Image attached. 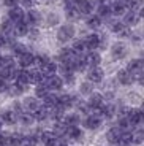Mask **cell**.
Returning <instances> with one entry per match:
<instances>
[{"instance_id":"cell-15","label":"cell","mask_w":144,"mask_h":146,"mask_svg":"<svg viewBox=\"0 0 144 146\" xmlns=\"http://www.w3.org/2000/svg\"><path fill=\"white\" fill-rule=\"evenodd\" d=\"M84 60H86V65L98 67V64H100V56H98L97 52H90V54H87V57L84 59Z\"/></svg>"},{"instance_id":"cell-25","label":"cell","mask_w":144,"mask_h":146,"mask_svg":"<svg viewBox=\"0 0 144 146\" xmlns=\"http://www.w3.org/2000/svg\"><path fill=\"white\" fill-rule=\"evenodd\" d=\"M98 125H100V117L90 116L86 119V127L87 129H98Z\"/></svg>"},{"instance_id":"cell-16","label":"cell","mask_w":144,"mask_h":146,"mask_svg":"<svg viewBox=\"0 0 144 146\" xmlns=\"http://www.w3.org/2000/svg\"><path fill=\"white\" fill-rule=\"evenodd\" d=\"M13 32L16 33V35H25V33L29 32V26H27V24H25V22H16L15 24V27H13Z\"/></svg>"},{"instance_id":"cell-5","label":"cell","mask_w":144,"mask_h":146,"mask_svg":"<svg viewBox=\"0 0 144 146\" xmlns=\"http://www.w3.org/2000/svg\"><path fill=\"white\" fill-rule=\"evenodd\" d=\"M22 19H24V11L21 10V8L18 7H13L10 11V21H13L16 24V22H21Z\"/></svg>"},{"instance_id":"cell-4","label":"cell","mask_w":144,"mask_h":146,"mask_svg":"<svg viewBox=\"0 0 144 146\" xmlns=\"http://www.w3.org/2000/svg\"><path fill=\"white\" fill-rule=\"evenodd\" d=\"M76 10L79 11V15H89L92 11V3L89 0H79L78 5H76Z\"/></svg>"},{"instance_id":"cell-33","label":"cell","mask_w":144,"mask_h":146,"mask_svg":"<svg viewBox=\"0 0 144 146\" xmlns=\"http://www.w3.org/2000/svg\"><path fill=\"white\" fill-rule=\"evenodd\" d=\"M36 145V138L35 137H22V140H21V145L19 146H35Z\"/></svg>"},{"instance_id":"cell-6","label":"cell","mask_w":144,"mask_h":146,"mask_svg":"<svg viewBox=\"0 0 144 146\" xmlns=\"http://www.w3.org/2000/svg\"><path fill=\"white\" fill-rule=\"evenodd\" d=\"M55 64H52V62H44L43 65H41V75L43 76H52V75H55Z\"/></svg>"},{"instance_id":"cell-9","label":"cell","mask_w":144,"mask_h":146,"mask_svg":"<svg viewBox=\"0 0 144 146\" xmlns=\"http://www.w3.org/2000/svg\"><path fill=\"white\" fill-rule=\"evenodd\" d=\"M120 133H122V130H120L119 127L111 129V130L108 132V140H109V143H112V145H119Z\"/></svg>"},{"instance_id":"cell-26","label":"cell","mask_w":144,"mask_h":146,"mask_svg":"<svg viewBox=\"0 0 144 146\" xmlns=\"http://www.w3.org/2000/svg\"><path fill=\"white\" fill-rule=\"evenodd\" d=\"M125 46L124 44H116L114 48H112V56H114L116 59H120V57H124L125 56Z\"/></svg>"},{"instance_id":"cell-39","label":"cell","mask_w":144,"mask_h":146,"mask_svg":"<svg viewBox=\"0 0 144 146\" xmlns=\"http://www.w3.org/2000/svg\"><path fill=\"white\" fill-rule=\"evenodd\" d=\"M13 67V59L11 57H0V68Z\"/></svg>"},{"instance_id":"cell-17","label":"cell","mask_w":144,"mask_h":146,"mask_svg":"<svg viewBox=\"0 0 144 146\" xmlns=\"http://www.w3.org/2000/svg\"><path fill=\"white\" fill-rule=\"evenodd\" d=\"M29 75V83H33V84H40L41 80H43V75L36 70H32V72H27Z\"/></svg>"},{"instance_id":"cell-51","label":"cell","mask_w":144,"mask_h":146,"mask_svg":"<svg viewBox=\"0 0 144 146\" xmlns=\"http://www.w3.org/2000/svg\"><path fill=\"white\" fill-rule=\"evenodd\" d=\"M3 44H5V38L0 35V46H3Z\"/></svg>"},{"instance_id":"cell-32","label":"cell","mask_w":144,"mask_h":146,"mask_svg":"<svg viewBox=\"0 0 144 146\" xmlns=\"http://www.w3.org/2000/svg\"><path fill=\"white\" fill-rule=\"evenodd\" d=\"M87 48H86V44H84V40L83 41H76L75 43V46H73V52H75V54H83L84 51H86Z\"/></svg>"},{"instance_id":"cell-19","label":"cell","mask_w":144,"mask_h":146,"mask_svg":"<svg viewBox=\"0 0 144 146\" xmlns=\"http://www.w3.org/2000/svg\"><path fill=\"white\" fill-rule=\"evenodd\" d=\"M112 30L116 33H119V35H128V29L122 22H112Z\"/></svg>"},{"instance_id":"cell-7","label":"cell","mask_w":144,"mask_h":146,"mask_svg":"<svg viewBox=\"0 0 144 146\" xmlns=\"http://www.w3.org/2000/svg\"><path fill=\"white\" fill-rule=\"evenodd\" d=\"M128 121L131 125H138L141 124V121H143V113H141L139 110H131L128 114Z\"/></svg>"},{"instance_id":"cell-35","label":"cell","mask_w":144,"mask_h":146,"mask_svg":"<svg viewBox=\"0 0 144 146\" xmlns=\"http://www.w3.org/2000/svg\"><path fill=\"white\" fill-rule=\"evenodd\" d=\"M109 15H111V8H109L108 5H101L100 10H98V16H100V18H108Z\"/></svg>"},{"instance_id":"cell-52","label":"cell","mask_w":144,"mask_h":146,"mask_svg":"<svg viewBox=\"0 0 144 146\" xmlns=\"http://www.w3.org/2000/svg\"><path fill=\"white\" fill-rule=\"evenodd\" d=\"M0 129H2V119H0Z\"/></svg>"},{"instance_id":"cell-22","label":"cell","mask_w":144,"mask_h":146,"mask_svg":"<svg viewBox=\"0 0 144 146\" xmlns=\"http://www.w3.org/2000/svg\"><path fill=\"white\" fill-rule=\"evenodd\" d=\"M138 19H139V16H138L136 11H130L128 15L125 16V26H133V24H136Z\"/></svg>"},{"instance_id":"cell-2","label":"cell","mask_w":144,"mask_h":146,"mask_svg":"<svg viewBox=\"0 0 144 146\" xmlns=\"http://www.w3.org/2000/svg\"><path fill=\"white\" fill-rule=\"evenodd\" d=\"M128 72L133 76H141V73H143V62L141 60H131L128 64Z\"/></svg>"},{"instance_id":"cell-18","label":"cell","mask_w":144,"mask_h":146,"mask_svg":"<svg viewBox=\"0 0 144 146\" xmlns=\"http://www.w3.org/2000/svg\"><path fill=\"white\" fill-rule=\"evenodd\" d=\"M0 117H2L5 122H8V124H15L16 121H18V116H16V113H13V111H3V113L0 114Z\"/></svg>"},{"instance_id":"cell-31","label":"cell","mask_w":144,"mask_h":146,"mask_svg":"<svg viewBox=\"0 0 144 146\" xmlns=\"http://www.w3.org/2000/svg\"><path fill=\"white\" fill-rule=\"evenodd\" d=\"M21 140H22L21 133H15V135L8 137V146H19L21 145Z\"/></svg>"},{"instance_id":"cell-1","label":"cell","mask_w":144,"mask_h":146,"mask_svg":"<svg viewBox=\"0 0 144 146\" xmlns=\"http://www.w3.org/2000/svg\"><path fill=\"white\" fill-rule=\"evenodd\" d=\"M73 35H75V29H73V26H70V24H67V26H62L60 29H59V40L60 41H68L73 38Z\"/></svg>"},{"instance_id":"cell-34","label":"cell","mask_w":144,"mask_h":146,"mask_svg":"<svg viewBox=\"0 0 144 146\" xmlns=\"http://www.w3.org/2000/svg\"><path fill=\"white\" fill-rule=\"evenodd\" d=\"M119 143H122V145H130V143H131V133H130V132H122V133H120Z\"/></svg>"},{"instance_id":"cell-49","label":"cell","mask_w":144,"mask_h":146,"mask_svg":"<svg viewBox=\"0 0 144 146\" xmlns=\"http://www.w3.org/2000/svg\"><path fill=\"white\" fill-rule=\"evenodd\" d=\"M21 2H22V5H24V7H29V8L35 3V0H21Z\"/></svg>"},{"instance_id":"cell-14","label":"cell","mask_w":144,"mask_h":146,"mask_svg":"<svg viewBox=\"0 0 144 146\" xmlns=\"http://www.w3.org/2000/svg\"><path fill=\"white\" fill-rule=\"evenodd\" d=\"M125 0H116L114 5L111 7V13L114 15H122L124 11H125Z\"/></svg>"},{"instance_id":"cell-50","label":"cell","mask_w":144,"mask_h":146,"mask_svg":"<svg viewBox=\"0 0 144 146\" xmlns=\"http://www.w3.org/2000/svg\"><path fill=\"white\" fill-rule=\"evenodd\" d=\"M81 92H83V94H89V92H90V84H83Z\"/></svg>"},{"instance_id":"cell-53","label":"cell","mask_w":144,"mask_h":146,"mask_svg":"<svg viewBox=\"0 0 144 146\" xmlns=\"http://www.w3.org/2000/svg\"><path fill=\"white\" fill-rule=\"evenodd\" d=\"M60 146H65V145H60Z\"/></svg>"},{"instance_id":"cell-13","label":"cell","mask_w":144,"mask_h":146,"mask_svg":"<svg viewBox=\"0 0 144 146\" xmlns=\"http://www.w3.org/2000/svg\"><path fill=\"white\" fill-rule=\"evenodd\" d=\"M101 78H103V72L98 67H92V70L89 73V80L92 83H98V81H101Z\"/></svg>"},{"instance_id":"cell-3","label":"cell","mask_w":144,"mask_h":146,"mask_svg":"<svg viewBox=\"0 0 144 146\" xmlns=\"http://www.w3.org/2000/svg\"><path fill=\"white\" fill-rule=\"evenodd\" d=\"M41 141L46 146H55V143H57V135L52 133V132H43V133H41Z\"/></svg>"},{"instance_id":"cell-47","label":"cell","mask_w":144,"mask_h":146,"mask_svg":"<svg viewBox=\"0 0 144 146\" xmlns=\"http://www.w3.org/2000/svg\"><path fill=\"white\" fill-rule=\"evenodd\" d=\"M5 91H8V86H7V83H5V80L0 78V92H5Z\"/></svg>"},{"instance_id":"cell-8","label":"cell","mask_w":144,"mask_h":146,"mask_svg":"<svg viewBox=\"0 0 144 146\" xmlns=\"http://www.w3.org/2000/svg\"><path fill=\"white\" fill-rule=\"evenodd\" d=\"M84 44H86L87 49H95V48L100 44V36H98V35H89V36H86Z\"/></svg>"},{"instance_id":"cell-42","label":"cell","mask_w":144,"mask_h":146,"mask_svg":"<svg viewBox=\"0 0 144 146\" xmlns=\"http://www.w3.org/2000/svg\"><path fill=\"white\" fill-rule=\"evenodd\" d=\"M87 26H89L90 29H98V27H100V18H90L89 21H87Z\"/></svg>"},{"instance_id":"cell-24","label":"cell","mask_w":144,"mask_h":146,"mask_svg":"<svg viewBox=\"0 0 144 146\" xmlns=\"http://www.w3.org/2000/svg\"><path fill=\"white\" fill-rule=\"evenodd\" d=\"M24 106H25V110H27L29 113H33V111L38 108V102H36L35 99H25L24 100Z\"/></svg>"},{"instance_id":"cell-28","label":"cell","mask_w":144,"mask_h":146,"mask_svg":"<svg viewBox=\"0 0 144 146\" xmlns=\"http://www.w3.org/2000/svg\"><path fill=\"white\" fill-rule=\"evenodd\" d=\"M73 100H75V97H71V95H62L60 99H59V105L67 108V106L73 105Z\"/></svg>"},{"instance_id":"cell-43","label":"cell","mask_w":144,"mask_h":146,"mask_svg":"<svg viewBox=\"0 0 144 146\" xmlns=\"http://www.w3.org/2000/svg\"><path fill=\"white\" fill-rule=\"evenodd\" d=\"M48 94V88L46 86H44V84H41L40 83V86H38V88H36V95H38V97H41V99H43L44 95Z\"/></svg>"},{"instance_id":"cell-37","label":"cell","mask_w":144,"mask_h":146,"mask_svg":"<svg viewBox=\"0 0 144 146\" xmlns=\"http://www.w3.org/2000/svg\"><path fill=\"white\" fill-rule=\"evenodd\" d=\"M13 27H15V22L13 21H3V24H2V30L5 33H11L13 32Z\"/></svg>"},{"instance_id":"cell-46","label":"cell","mask_w":144,"mask_h":146,"mask_svg":"<svg viewBox=\"0 0 144 146\" xmlns=\"http://www.w3.org/2000/svg\"><path fill=\"white\" fill-rule=\"evenodd\" d=\"M0 146H8V137L0 133Z\"/></svg>"},{"instance_id":"cell-41","label":"cell","mask_w":144,"mask_h":146,"mask_svg":"<svg viewBox=\"0 0 144 146\" xmlns=\"http://www.w3.org/2000/svg\"><path fill=\"white\" fill-rule=\"evenodd\" d=\"M78 15H79V11L76 10V7L67 8V16H68L70 19H76V18H78Z\"/></svg>"},{"instance_id":"cell-38","label":"cell","mask_w":144,"mask_h":146,"mask_svg":"<svg viewBox=\"0 0 144 146\" xmlns=\"http://www.w3.org/2000/svg\"><path fill=\"white\" fill-rule=\"evenodd\" d=\"M143 138H144L143 130H138L136 133H133V135H131V143H136V145H139V143H143Z\"/></svg>"},{"instance_id":"cell-12","label":"cell","mask_w":144,"mask_h":146,"mask_svg":"<svg viewBox=\"0 0 144 146\" xmlns=\"http://www.w3.org/2000/svg\"><path fill=\"white\" fill-rule=\"evenodd\" d=\"M133 80H135V76L128 72V70H122V72H119V81L122 84H131Z\"/></svg>"},{"instance_id":"cell-44","label":"cell","mask_w":144,"mask_h":146,"mask_svg":"<svg viewBox=\"0 0 144 146\" xmlns=\"http://www.w3.org/2000/svg\"><path fill=\"white\" fill-rule=\"evenodd\" d=\"M3 3L7 5V7L13 8V7H16V5H18V0H3Z\"/></svg>"},{"instance_id":"cell-45","label":"cell","mask_w":144,"mask_h":146,"mask_svg":"<svg viewBox=\"0 0 144 146\" xmlns=\"http://www.w3.org/2000/svg\"><path fill=\"white\" fill-rule=\"evenodd\" d=\"M15 52L16 54H22V52H24V46H22V44H15Z\"/></svg>"},{"instance_id":"cell-11","label":"cell","mask_w":144,"mask_h":146,"mask_svg":"<svg viewBox=\"0 0 144 146\" xmlns=\"http://www.w3.org/2000/svg\"><path fill=\"white\" fill-rule=\"evenodd\" d=\"M19 64H21V67H29L33 64V56L30 54V52H22V54H19Z\"/></svg>"},{"instance_id":"cell-40","label":"cell","mask_w":144,"mask_h":146,"mask_svg":"<svg viewBox=\"0 0 144 146\" xmlns=\"http://www.w3.org/2000/svg\"><path fill=\"white\" fill-rule=\"evenodd\" d=\"M100 113H103V116H112L114 114V106L112 105H106V106H103V108L100 110Z\"/></svg>"},{"instance_id":"cell-10","label":"cell","mask_w":144,"mask_h":146,"mask_svg":"<svg viewBox=\"0 0 144 146\" xmlns=\"http://www.w3.org/2000/svg\"><path fill=\"white\" fill-rule=\"evenodd\" d=\"M76 56L78 54H75L73 49H63V51L60 52V60H62V64H70V62L75 60Z\"/></svg>"},{"instance_id":"cell-23","label":"cell","mask_w":144,"mask_h":146,"mask_svg":"<svg viewBox=\"0 0 144 146\" xmlns=\"http://www.w3.org/2000/svg\"><path fill=\"white\" fill-rule=\"evenodd\" d=\"M89 106H92V108H100L101 106V95L100 94H92L90 95Z\"/></svg>"},{"instance_id":"cell-29","label":"cell","mask_w":144,"mask_h":146,"mask_svg":"<svg viewBox=\"0 0 144 146\" xmlns=\"http://www.w3.org/2000/svg\"><path fill=\"white\" fill-rule=\"evenodd\" d=\"M18 119L21 121L24 125H30L33 122V114H30V113H21V116H18Z\"/></svg>"},{"instance_id":"cell-48","label":"cell","mask_w":144,"mask_h":146,"mask_svg":"<svg viewBox=\"0 0 144 146\" xmlns=\"http://www.w3.org/2000/svg\"><path fill=\"white\" fill-rule=\"evenodd\" d=\"M78 2H79V0H65V3H67V8H70V7H76V5H78Z\"/></svg>"},{"instance_id":"cell-27","label":"cell","mask_w":144,"mask_h":146,"mask_svg":"<svg viewBox=\"0 0 144 146\" xmlns=\"http://www.w3.org/2000/svg\"><path fill=\"white\" fill-rule=\"evenodd\" d=\"M40 21V15L36 13V11H29V15H27V26H33V24H36V22Z\"/></svg>"},{"instance_id":"cell-21","label":"cell","mask_w":144,"mask_h":146,"mask_svg":"<svg viewBox=\"0 0 144 146\" xmlns=\"http://www.w3.org/2000/svg\"><path fill=\"white\" fill-rule=\"evenodd\" d=\"M32 114H33V119L43 121V119H46V117H48V110L46 108H40V106H38V108H36Z\"/></svg>"},{"instance_id":"cell-30","label":"cell","mask_w":144,"mask_h":146,"mask_svg":"<svg viewBox=\"0 0 144 146\" xmlns=\"http://www.w3.org/2000/svg\"><path fill=\"white\" fill-rule=\"evenodd\" d=\"M67 130H68V125L65 124V122H57L55 124V127H54V133L55 135H65L67 133Z\"/></svg>"},{"instance_id":"cell-20","label":"cell","mask_w":144,"mask_h":146,"mask_svg":"<svg viewBox=\"0 0 144 146\" xmlns=\"http://www.w3.org/2000/svg\"><path fill=\"white\" fill-rule=\"evenodd\" d=\"M143 5V0H125V7L130 11H138Z\"/></svg>"},{"instance_id":"cell-36","label":"cell","mask_w":144,"mask_h":146,"mask_svg":"<svg viewBox=\"0 0 144 146\" xmlns=\"http://www.w3.org/2000/svg\"><path fill=\"white\" fill-rule=\"evenodd\" d=\"M78 122H79V117L76 116V114H71V116H68L67 119H65V124L68 125V127H73V125H78Z\"/></svg>"}]
</instances>
